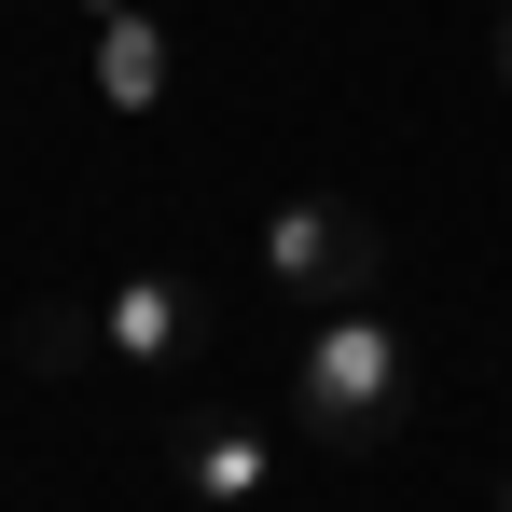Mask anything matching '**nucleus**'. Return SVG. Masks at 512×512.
<instances>
[{"label":"nucleus","mask_w":512,"mask_h":512,"mask_svg":"<svg viewBox=\"0 0 512 512\" xmlns=\"http://www.w3.org/2000/svg\"><path fill=\"white\" fill-rule=\"evenodd\" d=\"M291 416L319 457H374L388 429L416 416V346L388 333V305H333L319 333L291 346Z\"/></svg>","instance_id":"nucleus-1"},{"label":"nucleus","mask_w":512,"mask_h":512,"mask_svg":"<svg viewBox=\"0 0 512 512\" xmlns=\"http://www.w3.org/2000/svg\"><path fill=\"white\" fill-rule=\"evenodd\" d=\"M374 277H388V222L360 208V194H291V208H263V291H291V305H374Z\"/></svg>","instance_id":"nucleus-2"},{"label":"nucleus","mask_w":512,"mask_h":512,"mask_svg":"<svg viewBox=\"0 0 512 512\" xmlns=\"http://www.w3.org/2000/svg\"><path fill=\"white\" fill-rule=\"evenodd\" d=\"M97 346H111V374H194L208 360V291L180 263H125L97 291Z\"/></svg>","instance_id":"nucleus-3"},{"label":"nucleus","mask_w":512,"mask_h":512,"mask_svg":"<svg viewBox=\"0 0 512 512\" xmlns=\"http://www.w3.org/2000/svg\"><path fill=\"white\" fill-rule=\"evenodd\" d=\"M167 485L208 512H250L263 485H277V443H263V416H180L167 429Z\"/></svg>","instance_id":"nucleus-4"},{"label":"nucleus","mask_w":512,"mask_h":512,"mask_svg":"<svg viewBox=\"0 0 512 512\" xmlns=\"http://www.w3.org/2000/svg\"><path fill=\"white\" fill-rule=\"evenodd\" d=\"M97 97H111V111H153V97H167V28H153L139 0L97 28Z\"/></svg>","instance_id":"nucleus-5"},{"label":"nucleus","mask_w":512,"mask_h":512,"mask_svg":"<svg viewBox=\"0 0 512 512\" xmlns=\"http://www.w3.org/2000/svg\"><path fill=\"white\" fill-rule=\"evenodd\" d=\"M14 360H28V374H111L97 305H28V319H14Z\"/></svg>","instance_id":"nucleus-6"},{"label":"nucleus","mask_w":512,"mask_h":512,"mask_svg":"<svg viewBox=\"0 0 512 512\" xmlns=\"http://www.w3.org/2000/svg\"><path fill=\"white\" fill-rule=\"evenodd\" d=\"M499 84H512V0H499Z\"/></svg>","instance_id":"nucleus-7"},{"label":"nucleus","mask_w":512,"mask_h":512,"mask_svg":"<svg viewBox=\"0 0 512 512\" xmlns=\"http://www.w3.org/2000/svg\"><path fill=\"white\" fill-rule=\"evenodd\" d=\"M499 512H512V471H499Z\"/></svg>","instance_id":"nucleus-8"}]
</instances>
